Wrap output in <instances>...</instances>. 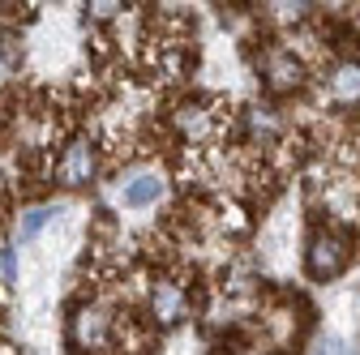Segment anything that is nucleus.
<instances>
[{"instance_id": "nucleus-5", "label": "nucleus", "mask_w": 360, "mask_h": 355, "mask_svg": "<svg viewBox=\"0 0 360 355\" xmlns=\"http://www.w3.org/2000/svg\"><path fill=\"white\" fill-rule=\"evenodd\" d=\"M330 99L343 103V107H356L360 103V60H343L330 73Z\"/></svg>"}, {"instance_id": "nucleus-4", "label": "nucleus", "mask_w": 360, "mask_h": 355, "mask_svg": "<svg viewBox=\"0 0 360 355\" xmlns=\"http://www.w3.org/2000/svg\"><path fill=\"white\" fill-rule=\"evenodd\" d=\"M159 197H163V175L159 171H138L120 189L124 210H150V206H159Z\"/></svg>"}, {"instance_id": "nucleus-7", "label": "nucleus", "mask_w": 360, "mask_h": 355, "mask_svg": "<svg viewBox=\"0 0 360 355\" xmlns=\"http://www.w3.org/2000/svg\"><path fill=\"white\" fill-rule=\"evenodd\" d=\"M150 304H155V317H159L163 326H172V321L180 317V308H185V300H180V291H176L172 283H159L155 295H150Z\"/></svg>"}, {"instance_id": "nucleus-3", "label": "nucleus", "mask_w": 360, "mask_h": 355, "mask_svg": "<svg viewBox=\"0 0 360 355\" xmlns=\"http://www.w3.org/2000/svg\"><path fill=\"white\" fill-rule=\"evenodd\" d=\"M108 330H112V317H108V308H82V313L73 317V342L82 351H99L108 342Z\"/></svg>"}, {"instance_id": "nucleus-2", "label": "nucleus", "mask_w": 360, "mask_h": 355, "mask_svg": "<svg viewBox=\"0 0 360 355\" xmlns=\"http://www.w3.org/2000/svg\"><path fill=\"white\" fill-rule=\"evenodd\" d=\"M95 167H99V154H95V146H90V142H73V146L60 154V163H56V175H60V185L77 189V185H86L90 175H95Z\"/></svg>"}, {"instance_id": "nucleus-8", "label": "nucleus", "mask_w": 360, "mask_h": 355, "mask_svg": "<svg viewBox=\"0 0 360 355\" xmlns=\"http://www.w3.org/2000/svg\"><path fill=\"white\" fill-rule=\"evenodd\" d=\"M56 214H60L56 206H34V210H26V214H22V227H18V240H22V244H34L39 232L48 227Z\"/></svg>"}, {"instance_id": "nucleus-6", "label": "nucleus", "mask_w": 360, "mask_h": 355, "mask_svg": "<svg viewBox=\"0 0 360 355\" xmlns=\"http://www.w3.org/2000/svg\"><path fill=\"white\" fill-rule=\"evenodd\" d=\"M266 73H270V86H275V91H292L300 81V65H296L292 52H275L266 60Z\"/></svg>"}, {"instance_id": "nucleus-1", "label": "nucleus", "mask_w": 360, "mask_h": 355, "mask_svg": "<svg viewBox=\"0 0 360 355\" xmlns=\"http://www.w3.org/2000/svg\"><path fill=\"white\" fill-rule=\"evenodd\" d=\"M347 257H352V248H347V240H343L339 232H318V236L309 240V253H304V270H309V279L326 283V279L343 274Z\"/></svg>"}]
</instances>
